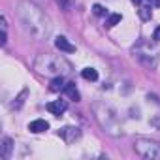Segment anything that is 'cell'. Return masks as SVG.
<instances>
[{
  "label": "cell",
  "mask_w": 160,
  "mask_h": 160,
  "mask_svg": "<svg viewBox=\"0 0 160 160\" xmlns=\"http://www.w3.org/2000/svg\"><path fill=\"white\" fill-rule=\"evenodd\" d=\"M17 13L21 17V21L25 23V27L30 30V34L34 36H43L49 32V23L45 19V15L40 12V8H36L34 4L28 2H21L17 6Z\"/></svg>",
  "instance_id": "obj_1"
},
{
  "label": "cell",
  "mask_w": 160,
  "mask_h": 160,
  "mask_svg": "<svg viewBox=\"0 0 160 160\" xmlns=\"http://www.w3.org/2000/svg\"><path fill=\"white\" fill-rule=\"evenodd\" d=\"M34 68L38 73L43 75H64L72 70L70 62H66L62 57H51V55H40L34 62Z\"/></svg>",
  "instance_id": "obj_2"
},
{
  "label": "cell",
  "mask_w": 160,
  "mask_h": 160,
  "mask_svg": "<svg viewBox=\"0 0 160 160\" xmlns=\"http://www.w3.org/2000/svg\"><path fill=\"white\" fill-rule=\"evenodd\" d=\"M134 149L139 156L149 158V160H160V143L158 141H151V139H138L134 143Z\"/></svg>",
  "instance_id": "obj_3"
},
{
  "label": "cell",
  "mask_w": 160,
  "mask_h": 160,
  "mask_svg": "<svg viewBox=\"0 0 160 160\" xmlns=\"http://www.w3.org/2000/svg\"><path fill=\"white\" fill-rule=\"evenodd\" d=\"M58 136L66 141V143H73L75 139H79L81 138V130L79 128H75V126H66V128H62V130H58Z\"/></svg>",
  "instance_id": "obj_4"
},
{
  "label": "cell",
  "mask_w": 160,
  "mask_h": 160,
  "mask_svg": "<svg viewBox=\"0 0 160 160\" xmlns=\"http://www.w3.org/2000/svg\"><path fill=\"white\" fill-rule=\"evenodd\" d=\"M55 47L58 51H64V53H75V45L70 43V40L64 38V36H57L55 38Z\"/></svg>",
  "instance_id": "obj_5"
},
{
  "label": "cell",
  "mask_w": 160,
  "mask_h": 160,
  "mask_svg": "<svg viewBox=\"0 0 160 160\" xmlns=\"http://www.w3.org/2000/svg\"><path fill=\"white\" fill-rule=\"evenodd\" d=\"M66 109H68V104L64 100H55V102H49L47 104V111L53 113V115H57V117H60Z\"/></svg>",
  "instance_id": "obj_6"
},
{
  "label": "cell",
  "mask_w": 160,
  "mask_h": 160,
  "mask_svg": "<svg viewBox=\"0 0 160 160\" xmlns=\"http://www.w3.org/2000/svg\"><path fill=\"white\" fill-rule=\"evenodd\" d=\"M28 130H30V132H34V134L45 132V130H49V122H47V121H43V119H36V121H32V122L28 124Z\"/></svg>",
  "instance_id": "obj_7"
},
{
  "label": "cell",
  "mask_w": 160,
  "mask_h": 160,
  "mask_svg": "<svg viewBox=\"0 0 160 160\" xmlns=\"http://www.w3.org/2000/svg\"><path fill=\"white\" fill-rule=\"evenodd\" d=\"M64 87H66L64 75H55L49 83V91H53V92H60V91H64Z\"/></svg>",
  "instance_id": "obj_8"
},
{
  "label": "cell",
  "mask_w": 160,
  "mask_h": 160,
  "mask_svg": "<svg viewBox=\"0 0 160 160\" xmlns=\"http://www.w3.org/2000/svg\"><path fill=\"white\" fill-rule=\"evenodd\" d=\"M64 92L72 98V100H79V92H77V89H75V83H66V87H64Z\"/></svg>",
  "instance_id": "obj_9"
},
{
  "label": "cell",
  "mask_w": 160,
  "mask_h": 160,
  "mask_svg": "<svg viewBox=\"0 0 160 160\" xmlns=\"http://www.w3.org/2000/svg\"><path fill=\"white\" fill-rule=\"evenodd\" d=\"M81 75H83V79H87V81H96V79H98V72H96L94 68H85V70H81Z\"/></svg>",
  "instance_id": "obj_10"
},
{
  "label": "cell",
  "mask_w": 160,
  "mask_h": 160,
  "mask_svg": "<svg viewBox=\"0 0 160 160\" xmlns=\"http://www.w3.org/2000/svg\"><path fill=\"white\" fill-rule=\"evenodd\" d=\"M121 21H122V15H121V13H111V15L108 17V21H106V27H109V28H111V27L119 25Z\"/></svg>",
  "instance_id": "obj_11"
},
{
  "label": "cell",
  "mask_w": 160,
  "mask_h": 160,
  "mask_svg": "<svg viewBox=\"0 0 160 160\" xmlns=\"http://www.w3.org/2000/svg\"><path fill=\"white\" fill-rule=\"evenodd\" d=\"M138 13H139V17H141L143 21H149V19L152 17V12H151L149 6H141V8L138 10Z\"/></svg>",
  "instance_id": "obj_12"
},
{
  "label": "cell",
  "mask_w": 160,
  "mask_h": 160,
  "mask_svg": "<svg viewBox=\"0 0 160 160\" xmlns=\"http://www.w3.org/2000/svg\"><path fill=\"white\" fill-rule=\"evenodd\" d=\"M10 151H12V139L6 138V139L2 141V158H8V156H10Z\"/></svg>",
  "instance_id": "obj_13"
},
{
  "label": "cell",
  "mask_w": 160,
  "mask_h": 160,
  "mask_svg": "<svg viewBox=\"0 0 160 160\" xmlns=\"http://www.w3.org/2000/svg\"><path fill=\"white\" fill-rule=\"evenodd\" d=\"M92 12H94V15H98V17L108 15V10H106L104 6H100V4H94V6H92Z\"/></svg>",
  "instance_id": "obj_14"
},
{
  "label": "cell",
  "mask_w": 160,
  "mask_h": 160,
  "mask_svg": "<svg viewBox=\"0 0 160 160\" xmlns=\"http://www.w3.org/2000/svg\"><path fill=\"white\" fill-rule=\"evenodd\" d=\"M25 96H27V91H23V92H21V96L17 98V102L13 104V108H15V109H19V108L23 106V102H25Z\"/></svg>",
  "instance_id": "obj_15"
},
{
  "label": "cell",
  "mask_w": 160,
  "mask_h": 160,
  "mask_svg": "<svg viewBox=\"0 0 160 160\" xmlns=\"http://www.w3.org/2000/svg\"><path fill=\"white\" fill-rule=\"evenodd\" d=\"M152 38H154L156 42H160V25H158V27L154 28V34H152Z\"/></svg>",
  "instance_id": "obj_16"
},
{
  "label": "cell",
  "mask_w": 160,
  "mask_h": 160,
  "mask_svg": "<svg viewBox=\"0 0 160 160\" xmlns=\"http://www.w3.org/2000/svg\"><path fill=\"white\" fill-rule=\"evenodd\" d=\"M149 4H152V6H160V0H147Z\"/></svg>",
  "instance_id": "obj_17"
},
{
  "label": "cell",
  "mask_w": 160,
  "mask_h": 160,
  "mask_svg": "<svg viewBox=\"0 0 160 160\" xmlns=\"http://www.w3.org/2000/svg\"><path fill=\"white\" fill-rule=\"evenodd\" d=\"M132 2H134V4H141V2H143V0H132Z\"/></svg>",
  "instance_id": "obj_18"
}]
</instances>
